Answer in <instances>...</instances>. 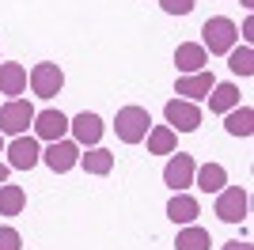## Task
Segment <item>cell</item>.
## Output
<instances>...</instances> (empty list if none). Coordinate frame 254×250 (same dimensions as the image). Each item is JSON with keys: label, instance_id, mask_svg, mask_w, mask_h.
Returning a JSON list of instances; mask_svg holds the SVG:
<instances>
[{"label": "cell", "instance_id": "4fadbf2b", "mask_svg": "<svg viewBox=\"0 0 254 250\" xmlns=\"http://www.w3.org/2000/svg\"><path fill=\"white\" fill-rule=\"evenodd\" d=\"M212 72H190V76H179V83H175V95L179 99H186V103H197V99H205V95L212 91Z\"/></svg>", "mask_w": 254, "mask_h": 250}, {"label": "cell", "instance_id": "6da1fadb", "mask_svg": "<svg viewBox=\"0 0 254 250\" xmlns=\"http://www.w3.org/2000/svg\"><path fill=\"white\" fill-rule=\"evenodd\" d=\"M148 129H152V114L144 106H122L114 118V133L122 144H140L148 136Z\"/></svg>", "mask_w": 254, "mask_h": 250}, {"label": "cell", "instance_id": "e0dca14e", "mask_svg": "<svg viewBox=\"0 0 254 250\" xmlns=\"http://www.w3.org/2000/svg\"><path fill=\"white\" fill-rule=\"evenodd\" d=\"M144 140H148V152H152V156H175V148H179V136H175L171 125H152Z\"/></svg>", "mask_w": 254, "mask_h": 250}, {"label": "cell", "instance_id": "5bb4252c", "mask_svg": "<svg viewBox=\"0 0 254 250\" xmlns=\"http://www.w3.org/2000/svg\"><path fill=\"white\" fill-rule=\"evenodd\" d=\"M27 91V68L15 61H0V95H23Z\"/></svg>", "mask_w": 254, "mask_h": 250}, {"label": "cell", "instance_id": "7c38bea8", "mask_svg": "<svg viewBox=\"0 0 254 250\" xmlns=\"http://www.w3.org/2000/svg\"><path fill=\"white\" fill-rule=\"evenodd\" d=\"M205 64H209V53H205L201 42H182L179 50H175V68H179L182 76L205 72Z\"/></svg>", "mask_w": 254, "mask_h": 250}, {"label": "cell", "instance_id": "3957f363", "mask_svg": "<svg viewBox=\"0 0 254 250\" xmlns=\"http://www.w3.org/2000/svg\"><path fill=\"white\" fill-rule=\"evenodd\" d=\"M27 83H31V91L38 95V99H53V95H61L64 87V72H61V64H53V61H38L27 72Z\"/></svg>", "mask_w": 254, "mask_h": 250}, {"label": "cell", "instance_id": "ffe728a7", "mask_svg": "<svg viewBox=\"0 0 254 250\" xmlns=\"http://www.w3.org/2000/svg\"><path fill=\"white\" fill-rule=\"evenodd\" d=\"M76 167H84L87 175H110V171H114V156H110V152H106V148H87V156H80V163Z\"/></svg>", "mask_w": 254, "mask_h": 250}, {"label": "cell", "instance_id": "8fae6325", "mask_svg": "<svg viewBox=\"0 0 254 250\" xmlns=\"http://www.w3.org/2000/svg\"><path fill=\"white\" fill-rule=\"evenodd\" d=\"M68 129H72L76 144L95 148V144H99V136H103V118H99V114H91V110H84V114L68 118Z\"/></svg>", "mask_w": 254, "mask_h": 250}, {"label": "cell", "instance_id": "9c48e42d", "mask_svg": "<svg viewBox=\"0 0 254 250\" xmlns=\"http://www.w3.org/2000/svg\"><path fill=\"white\" fill-rule=\"evenodd\" d=\"M193 171H197V159L179 152V156H171L167 167H163V182H167L175 193H182L186 186H193Z\"/></svg>", "mask_w": 254, "mask_h": 250}, {"label": "cell", "instance_id": "52a82bcc", "mask_svg": "<svg viewBox=\"0 0 254 250\" xmlns=\"http://www.w3.org/2000/svg\"><path fill=\"white\" fill-rule=\"evenodd\" d=\"M163 118H167L171 129H179V133H193V129L201 125V106L186 103V99H171V103L163 106Z\"/></svg>", "mask_w": 254, "mask_h": 250}, {"label": "cell", "instance_id": "ac0fdd59", "mask_svg": "<svg viewBox=\"0 0 254 250\" xmlns=\"http://www.w3.org/2000/svg\"><path fill=\"white\" fill-rule=\"evenodd\" d=\"M193 182H197L205 193H220V189L228 186V171H224L220 163H201L193 171Z\"/></svg>", "mask_w": 254, "mask_h": 250}, {"label": "cell", "instance_id": "44dd1931", "mask_svg": "<svg viewBox=\"0 0 254 250\" xmlns=\"http://www.w3.org/2000/svg\"><path fill=\"white\" fill-rule=\"evenodd\" d=\"M209 247H212L209 231L197 228V224H186L179 231V239H175V250H209Z\"/></svg>", "mask_w": 254, "mask_h": 250}, {"label": "cell", "instance_id": "d4e9b609", "mask_svg": "<svg viewBox=\"0 0 254 250\" xmlns=\"http://www.w3.org/2000/svg\"><path fill=\"white\" fill-rule=\"evenodd\" d=\"M19 231L15 228H0V250H19Z\"/></svg>", "mask_w": 254, "mask_h": 250}, {"label": "cell", "instance_id": "30bf717a", "mask_svg": "<svg viewBox=\"0 0 254 250\" xmlns=\"http://www.w3.org/2000/svg\"><path fill=\"white\" fill-rule=\"evenodd\" d=\"M31 129H34V136L38 140H64V133H68V118L61 114V110H42V114H34V122H31Z\"/></svg>", "mask_w": 254, "mask_h": 250}, {"label": "cell", "instance_id": "ba28073f", "mask_svg": "<svg viewBox=\"0 0 254 250\" xmlns=\"http://www.w3.org/2000/svg\"><path fill=\"white\" fill-rule=\"evenodd\" d=\"M42 163L50 167L53 175H64V171H72V167L80 163V144H76V140H53L42 152Z\"/></svg>", "mask_w": 254, "mask_h": 250}, {"label": "cell", "instance_id": "f1b7e54d", "mask_svg": "<svg viewBox=\"0 0 254 250\" xmlns=\"http://www.w3.org/2000/svg\"><path fill=\"white\" fill-rule=\"evenodd\" d=\"M0 156H4V133H0Z\"/></svg>", "mask_w": 254, "mask_h": 250}, {"label": "cell", "instance_id": "f546056e", "mask_svg": "<svg viewBox=\"0 0 254 250\" xmlns=\"http://www.w3.org/2000/svg\"><path fill=\"white\" fill-rule=\"evenodd\" d=\"M243 4H247V8H251V4H254V0H243Z\"/></svg>", "mask_w": 254, "mask_h": 250}, {"label": "cell", "instance_id": "484cf974", "mask_svg": "<svg viewBox=\"0 0 254 250\" xmlns=\"http://www.w3.org/2000/svg\"><path fill=\"white\" fill-rule=\"evenodd\" d=\"M224 250H254L251 243H239V239H232V243H224Z\"/></svg>", "mask_w": 254, "mask_h": 250}, {"label": "cell", "instance_id": "7402d4cb", "mask_svg": "<svg viewBox=\"0 0 254 250\" xmlns=\"http://www.w3.org/2000/svg\"><path fill=\"white\" fill-rule=\"evenodd\" d=\"M23 208H27V193L19 186H0V216H19Z\"/></svg>", "mask_w": 254, "mask_h": 250}, {"label": "cell", "instance_id": "277c9868", "mask_svg": "<svg viewBox=\"0 0 254 250\" xmlns=\"http://www.w3.org/2000/svg\"><path fill=\"white\" fill-rule=\"evenodd\" d=\"M247 212H251V197H247L243 186H224L216 193V216L224 224H243Z\"/></svg>", "mask_w": 254, "mask_h": 250}, {"label": "cell", "instance_id": "8992f818", "mask_svg": "<svg viewBox=\"0 0 254 250\" xmlns=\"http://www.w3.org/2000/svg\"><path fill=\"white\" fill-rule=\"evenodd\" d=\"M4 156H8L11 171H31V167L42 163V148H38V136H15L11 144H4Z\"/></svg>", "mask_w": 254, "mask_h": 250}, {"label": "cell", "instance_id": "83f0119b", "mask_svg": "<svg viewBox=\"0 0 254 250\" xmlns=\"http://www.w3.org/2000/svg\"><path fill=\"white\" fill-rule=\"evenodd\" d=\"M8 171H11L8 163H0V186H4V182H8Z\"/></svg>", "mask_w": 254, "mask_h": 250}, {"label": "cell", "instance_id": "2e32d148", "mask_svg": "<svg viewBox=\"0 0 254 250\" xmlns=\"http://www.w3.org/2000/svg\"><path fill=\"white\" fill-rule=\"evenodd\" d=\"M205 99H209L212 114H228V110L239 106V87H235V83H212V91L205 95Z\"/></svg>", "mask_w": 254, "mask_h": 250}, {"label": "cell", "instance_id": "9a60e30c", "mask_svg": "<svg viewBox=\"0 0 254 250\" xmlns=\"http://www.w3.org/2000/svg\"><path fill=\"white\" fill-rule=\"evenodd\" d=\"M197 212H201V205H197L186 189H182V193H175V197L167 201V216L175 220V224H182V228H186V224H193V220H197Z\"/></svg>", "mask_w": 254, "mask_h": 250}, {"label": "cell", "instance_id": "7a4b0ae2", "mask_svg": "<svg viewBox=\"0 0 254 250\" xmlns=\"http://www.w3.org/2000/svg\"><path fill=\"white\" fill-rule=\"evenodd\" d=\"M235 42H239V27H235L228 15H212V19H205V27H201L205 53H232Z\"/></svg>", "mask_w": 254, "mask_h": 250}, {"label": "cell", "instance_id": "d6986e66", "mask_svg": "<svg viewBox=\"0 0 254 250\" xmlns=\"http://www.w3.org/2000/svg\"><path fill=\"white\" fill-rule=\"evenodd\" d=\"M224 129L232 136H251L254 133V110L251 106H235V110H228L224 114Z\"/></svg>", "mask_w": 254, "mask_h": 250}, {"label": "cell", "instance_id": "cb8c5ba5", "mask_svg": "<svg viewBox=\"0 0 254 250\" xmlns=\"http://www.w3.org/2000/svg\"><path fill=\"white\" fill-rule=\"evenodd\" d=\"M159 8L167 11V15H190L193 0H159Z\"/></svg>", "mask_w": 254, "mask_h": 250}, {"label": "cell", "instance_id": "4316f807", "mask_svg": "<svg viewBox=\"0 0 254 250\" xmlns=\"http://www.w3.org/2000/svg\"><path fill=\"white\" fill-rule=\"evenodd\" d=\"M243 38H247V42L254 38V19H247V23H243Z\"/></svg>", "mask_w": 254, "mask_h": 250}, {"label": "cell", "instance_id": "603a6c76", "mask_svg": "<svg viewBox=\"0 0 254 250\" xmlns=\"http://www.w3.org/2000/svg\"><path fill=\"white\" fill-rule=\"evenodd\" d=\"M228 68H232L235 76H254V50H251V46L232 50V53H228Z\"/></svg>", "mask_w": 254, "mask_h": 250}, {"label": "cell", "instance_id": "5b68a950", "mask_svg": "<svg viewBox=\"0 0 254 250\" xmlns=\"http://www.w3.org/2000/svg\"><path fill=\"white\" fill-rule=\"evenodd\" d=\"M31 122H34V106L27 99H8V103L0 106V133L23 136L31 129Z\"/></svg>", "mask_w": 254, "mask_h": 250}]
</instances>
